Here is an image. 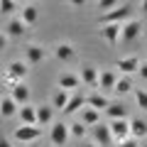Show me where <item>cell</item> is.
Listing matches in <instances>:
<instances>
[{
  "mask_svg": "<svg viewBox=\"0 0 147 147\" xmlns=\"http://www.w3.org/2000/svg\"><path fill=\"white\" fill-rule=\"evenodd\" d=\"M130 5H118V7H113V10H108V12H103L100 15V25H123V22H127L130 20Z\"/></svg>",
  "mask_w": 147,
  "mask_h": 147,
  "instance_id": "6da1fadb",
  "label": "cell"
},
{
  "mask_svg": "<svg viewBox=\"0 0 147 147\" xmlns=\"http://www.w3.org/2000/svg\"><path fill=\"white\" fill-rule=\"evenodd\" d=\"M12 135H15L17 142L32 145V142H37L39 137H42V127H39V125H17Z\"/></svg>",
  "mask_w": 147,
  "mask_h": 147,
  "instance_id": "7a4b0ae2",
  "label": "cell"
},
{
  "mask_svg": "<svg viewBox=\"0 0 147 147\" xmlns=\"http://www.w3.org/2000/svg\"><path fill=\"white\" fill-rule=\"evenodd\" d=\"M69 137H71V132H69L66 123H54L52 130H49V142H52V147H64L69 142Z\"/></svg>",
  "mask_w": 147,
  "mask_h": 147,
  "instance_id": "3957f363",
  "label": "cell"
},
{
  "mask_svg": "<svg viewBox=\"0 0 147 147\" xmlns=\"http://www.w3.org/2000/svg\"><path fill=\"white\" fill-rule=\"evenodd\" d=\"M110 135H113V142H123L130 137V120L123 118V120H110Z\"/></svg>",
  "mask_w": 147,
  "mask_h": 147,
  "instance_id": "277c9868",
  "label": "cell"
},
{
  "mask_svg": "<svg viewBox=\"0 0 147 147\" xmlns=\"http://www.w3.org/2000/svg\"><path fill=\"white\" fill-rule=\"evenodd\" d=\"M142 34V22L140 20H127L123 22V32H120V42H135L137 37Z\"/></svg>",
  "mask_w": 147,
  "mask_h": 147,
  "instance_id": "5b68a950",
  "label": "cell"
},
{
  "mask_svg": "<svg viewBox=\"0 0 147 147\" xmlns=\"http://www.w3.org/2000/svg\"><path fill=\"white\" fill-rule=\"evenodd\" d=\"M27 71H30V64H27V61H10V64H7V81H10V84L25 81Z\"/></svg>",
  "mask_w": 147,
  "mask_h": 147,
  "instance_id": "8992f818",
  "label": "cell"
},
{
  "mask_svg": "<svg viewBox=\"0 0 147 147\" xmlns=\"http://www.w3.org/2000/svg\"><path fill=\"white\" fill-rule=\"evenodd\" d=\"M47 59V49L39 47V44H27L25 47V61L30 66H37V64H42Z\"/></svg>",
  "mask_w": 147,
  "mask_h": 147,
  "instance_id": "52a82bcc",
  "label": "cell"
},
{
  "mask_svg": "<svg viewBox=\"0 0 147 147\" xmlns=\"http://www.w3.org/2000/svg\"><path fill=\"white\" fill-rule=\"evenodd\" d=\"M93 142L98 147H110V142H113V135H110V125H105V123H98V125H93Z\"/></svg>",
  "mask_w": 147,
  "mask_h": 147,
  "instance_id": "ba28073f",
  "label": "cell"
},
{
  "mask_svg": "<svg viewBox=\"0 0 147 147\" xmlns=\"http://www.w3.org/2000/svg\"><path fill=\"white\" fill-rule=\"evenodd\" d=\"M10 98L15 100L17 105H27V103H30V86H27L25 81H17V84H12V88H10Z\"/></svg>",
  "mask_w": 147,
  "mask_h": 147,
  "instance_id": "9c48e42d",
  "label": "cell"
},
{
  "mask_svg": "<svg viewBox=\"0 0 147 147\" xmlns=\"http://www.w3.org/2000/svg\"><path fill=\"white\" fill-rule=\"evenodd\" d=\"M79 79H81V84H86L88 88H98V69L91 66V64H84L81 71H79Z\"/></svg>",
  "mask_w": 147,
  "mask_h": 147,
  "instance_id": "30bf717a",
  "label": "cell"
},
{
  "mask_svg": "<svg viewBox=\"0 0 147 147\" xmlns=\"http://www.w3.org/2000/svg\"><path fill=\"white\" fill-rule=\"evenodd\" d=\"M115 84H118V74L113 71V69H100V71H98V88L113 91Z\"/></svg>",
  "mask_w": 147,
  "mask_h": 147,
  "instance_id": "8fae6325",
  "label": "cell"
},
{
  "mask_svg": "<svg viewBox=\"0 0 147 147\" xmlns=\"http://www.w3.org/2000/svg\"><path fill=\"white\" fill-rule=\"evenodd\" d=\"M37 125H39V127L54 125V105H52V103L37 105Z\"/></svg>",
  "mask_w": 147,
  "mask_h": 147,
  "instance_id": "7c38bea8",
  "label": "cell"
},
{
  "mask_svg": "<svg viewBox=\"0 0 147 147\" xmlns=\"http://www.w3.org/2000/svg\"><path fill=\"white\" fill-rule=\"evenodd\" d=\"M120 32H123V25H103L100 27V37H103L110 47H115L120 42Z\"/></svg>",
  "mask_w": 147,
  "mask_h": 147,
  "instance_id": "4fadbf2b",
  "label": "cell"
},
{
  "mask_svg": "<svg viewBox=\"0 0 147 147\" xmlns=\"http://www.w3.org/2000/svg\"><path fill=\"white\" fill-rule=\"evenodd\" d=\"M140 64H142V61H140L137 57H123V59H118V61H115V69L127 76V74H135L137 69H140Z\"/></svg>",
  "mask_w": 147,
  "mask_h": 147,
  "instance_id": "5bb4252c",
  "label": "cell"
},
{
  "mask_svg": "<svg viewBox=\"0 0 147 147\" xmlns=\"http://www.w3.org/2000/svg\"><path fill=\"white\" fill-rule=\"evenodd\" d=\"M54 57L59 59V61H74L76 59V49H74L71 42H61L54 47Z\"/></svg>",
  "mask_w": 147,
  "mask_h": 147,
  "instance_id": "9a60e30c",
  "label": "cell"
},
{
  "mask_svg": "<svg viewBox=\"0 0 147 147\" xmlns=\"http://www.w3.org/2000/svg\"><path fill=\"white\" fill-rule=\"evenodd\" d=\"M17 115H20V125H37V105H20Z\"/></svg>",
  "mask_w": 147,
  "mask_h": 147,
  "instance_id": "2e32d148",
  "label": "cell"
},
{
  "mask_svg": "<svg viewBox=\"0 0 147 147\" xmlns=\"http://www.w3.org/2000/svg\"><path fill=\"white\" fill-rule=\"evenodd\" d=\"M86 108V96L84 93H71V98H69V103H66V108L61 110L64 115H74L76 110H84Z\"/></svg>",
  "mask_w": 147,
  "mask_h": 147,
  "instance_id": "e0dca14e",
  "label": "cell"
},
{
  "mask_svg": "<svg viewBox=\"0 0 147 147\" xmlns=\"http://www.w3.org/2000/svg\"><path fill=\"white\" fill-rule=\"evenodd\" d=\"M86 105H91V108L100 110V113H105V108L110 105V100L105 98L103 93H98V91H91L88 96H86Z\"/></svg>",
  "mask_w": 147,
  "mask_h": 147,
  "instance_id": "ac0fdd59",
  "label": "cell"
},
{
  "mask_svg": "<svg viewBox=\"0 0 147 147\" xmlns=\"http://www.w3.org/2000/svg\"><path fill=\"white\" fill-rule=\"evenodd\" d=\"M20 20L25 22L27 27H32L37 20H39V7H37V5H32V3H27L25 7H20Z\"/></svg>",
  "mask_w": 147,
  "mask_h": 147,
  "instance_id": "d6986e66",
  "label": "cell"
},
{
  "mask_svg": "<svg viewBox=\"0 0 147 147\" xmlns=\"http://www.w3.org/2000/svg\"><path fill=\"white\" fill-rule=\"evenodd\" d=\"M130 137H135V140H145V137H147V120H142V118H132V120H130Z\"/></svg>",
  "mask_w": 147,
  "mask_h": 147,
  "instance_id": "ffe728a7",
  "label": "cell"
},
{
  "mask_svg": "<svg viewBox=\"0 0 147 147\" xmlns=\"http://www.w3.org/2000/svg\"><path fill=\"white\" fill-rule=\"evenodd\" d=\"M57 86L64 88V91H74V88H79V86H81V79L76 76V74H61L59 81H57Z\"/></svg>",
  "mask_w": 147,
  "mask_h": 147,
  "instance_id": "44dd1931",
  "label": "cell"
},
{
  "mask_svg": "<svg viewBox=\"0 0 147 147\" xmlns=\"http://www.w3.org/2000/svg\"><path fill=\"white\" fill-rule=\"evenodd\" d=\"M81 123H84V125H88V127L98 125V123H100V110H96V108H91V105H86V108L81 110Z\"/></svg>",
  "mask_w": 147,
  "mask_h": 147,
  "instance_id": "7402d4cb",
  "label": "cell"
},
{
  "mask_svg": "<svg viewBox=\"0 0 147 147\" xmlns=\"http://www.w3.org/2000/svg\"><path fill=\"white\" fill-rule=\"evenodd\" d=\"M25 32H27V25L20 20V17H12V20L7 22V32H5L7 37H15V39H20Z\"/></svg>",
  "mask_w": 147,
  "mask_h": 147,
  "instance_id": "603a6c76",
  "label": "cell"
},
{
  "mask_svg": "<svg viewBox=\"0 0 147 147\" xmlns=\"http://www.w3.org/2000/svg\"><path fill=\"white\" fill-rule=\"evenodd\" d=\"M17 110H20V105H17L15 100L10 98V96L0 98V115H3V118H12V115H17Z\"/></svg>",
  "mask_w": 147,
  "mask_h": 147,
  "instance_id": "cb8c5ba5",
  "label": "cell"
},
{
  "mask_svg": "<svg viewBox=\"0 0 147 147\" xmlns=\"http://www.w3.org/2000/svg\"><path fill=\"white\" fill-rule=\"evenodd\" d=\"M105 115H108L110 120H123V118H127V108L123 103H110L108 108H105Z\"/></svg>",
  "mask_w": 147,
  "mask_h": 147,
  "instance_id": "d4e9b609",
  "label": "cell"
},
{
  "mask_svg": "<svg viewBox=\"0 0 147 147\" xmlns=\"http://www.w3.org/2000/svg\"><path fill=\"white\" fill-rule=\"evenodd\" d=\"M69 98H71V93L64 91V88H59L57 93L52 96V105H54V108H59V110H64V108H66V103H69Z\"/></svg>",
  "mask_w": 147,
  "mask_h": 147,
  "instance_id": "484cf974",
  "label": "cell"
},
{
  "mask_svg": "<svg viewBox=\"0 0 147 147\" xmlns=\"http://www.w3.org/2000/svg\"><path fill=\"white\" fill-rule=\"evenodd\" d=\"M132 91V81L127 79V76H118V84H115V88H113V93L115 96H127Z\"/></svg>",
  "mask_w": 147,
  "mask_h": 147,
  "instance_id": "4316f807",
  "label": "cell"
},
{
  "mask_svg": "<svg viewBox=\"0 0 147 147\" xmlns=\"http://www.w3.org/2000/svg\"><path fill=\"white\" fill-rule=\"evenodd\" d=\"M86 127H88V125H84L81 120H76L74 125H69V132H71V137H76V140H84V137H86V132H88Z\"/></svg>",
  "mask_w": 147,
  "mask_h": 147,
  "instance_id": "83f0119b",
  "label": "cell"
},
{
  "mask_svg": "<svg viewBox=\"0 0 147 147\" xmlns=\"http://www.w3.org/2000/svg\"><path fill=\"white\" fill-rule=\"evenodd\" d=\"M132 96H135V103H137V108L147 113V91H145V88H135V91H132Z\"/></svg>",
  "mask_w": 147,
  "mask_h": 147,
  "instance_id": "f1b7e54d",
  "label": "cell"
},
{
  "mask_svg": "<svg viewBox=\"0 0 147 147\" xmlns=\"http://www.w3.org/2000/svg\"><path fill=\"white\" fill-rule=\"evenodd\" d=\"M17 10V0H0V15H12Z\"/></svg>",
  "mask_w": 147,
  "mask_h": 147,
  "instance_id": "f546056e",
  "label": "cell"
},
{
  "mask_svg": "<svg viewBox=\"0 0 147 147\" xmlns=\"http://www.w3.org/2000/svg\"><path fill=\"white\" fill-rule=\"evenodd\" d=\"M118 5H123L120 0H98V3H96V7L100 10V15L108 12V10H113V7H118Z\"/></svg>",
  "mask_w": 147,
  "mask_h": 147,
  "instance_id": "4dcf8cb0",
  "label": "cell"
},
{
  "mask_svg": "<svg viewBox=\"0 0 147 147\" xmlns=\"http://www.w3.org/2000/svg\"><path fill=\"white\" fill-rule=\"evenodd\" d=\"M120 147H140V140H135V137H127V140H123V142H118Z\"/></svg>",
  "mask_w": 147,
  "mask_h": 147,
  "instance_id": "1f68e13d",
  "label": "cell"
},
{
  "mask_svg": "<svg viewBox=\"0 0 147 147\" xmlns=\"http://www.w3.org/2000/svg\"><path fill=\"white\" fill-rule=\"evenodd\" d=\"M137 74H140L142 79L147 81V61H142V64H140V69H137Z\"/></svg>",
  "mask_w": 147,
  "mask_h": 147,
  "instance_id": "d6a6232c",
  "label": "cell"
},
{
  "mask_svg": "<svg viewBox=\"0 0 147 147\" xmlns=\"http://www.w3.org/2000/svg\"><path fill=\"white\" fill-rule=\"evenodd\" d=\"M5 49H7V34L0 32V52H5Z\"/></svg>",
  "mask_w": 147,
  "mask_h": 147,
  "instance_id": "836d02e7",
  "label": "cell"
},
{
  "mask_svg": "<svg viewBox=\"0 0 147 147\" xmlns=\"http://www.w3.org/2000/svg\"><path fill=\"white\" fill-rule=\"evenodd\" d=\"M69 5H74V7H84L86 5V0H66Z\"/></svg>",
  "mask_w": 147,
  "mask_h": 147,
  "instance_id": "e575fe53",
  "label": "cell"
},
{
  "mask_svg": "<svg viewBox=\"0 0 147 147\" xmlns=\"http://www.w3.org/2000/svg\"><path fill=\"white\" fill-rule=\"evenodd\" d=\"M0 147H12V142L5 140V137H0Z\"/></svg>",
  "mask_w": 147,
  "mask_h": 147,
  "instance_id": "d590c367",
  "label": "cell"
},
{
  "mask_svg": "<svg viewBox=\"0 0 147 147\" xmlns=\"http://www.w3.org/2000/svg\"><path fill=\"white\" fill-rule=\"evenodd\" d=\"M81 147H98L96 142H81Z\"/></svg>",
  "mask_w": 147,
  "mask_h": 147,
  "instance_id": "8d00e7d4",
  "label": "cell"
},
{
  "mask_svg": "<svg viewBox=\"0 0 147 147\" xmlns=\"http://www.w3.org/2000/svg\"><path fill=\"white\" fill-rule=\"evenodd\" d=\"M140 10L145 12V15H147V0H142V5H140Z\"/></svg>",
  "mask_w": 147,
  "mask_h": 147,
  "instance_id": "74e56055",
  "label": "cell"
},
{
  "mask_svg": "<svg viewBox=\"0 0 147 147\" xmlns=\"http://www.w3.org/2000/svg\"><path fill=\"white\" fill-rule=\"evenodd\" d=\"M17 3H32V0H17Z\"/></svg>",
  "mask_w": 147,
  "mask_h": 147,
  "instance_id": "f35d334b",
  "label": "cell"
},
{
  "mask_svg": "<svg viewBox=\"0 0 147 147\" xmlns=\"http://www.w3.org/2000/svg\"><path fill=\"white\" fill-rule=\"evenodd\" d=\"M30 147H39V145H37V142H32V145H30Z\"/></svg>",
  "mask_w": 147,
  "mask_h": 147,
  "instance_id": "ab89813d",
  "label": "cell"
},
{
  "mask_svg": "<svg viewBox=\"0 0 147 147\" xmlns=\"http://www.w3.org/2000/svg\"><path fill=\"white\" fill-rule=\"evenodd\" d=\"M142 147H147V140H145V142H142Z\"/></svg>",
  "mask_w": 147,
  "mask_h": 147,
  "instance_id": "60d3db41",
  "label": "cell"
}]
</instances>
